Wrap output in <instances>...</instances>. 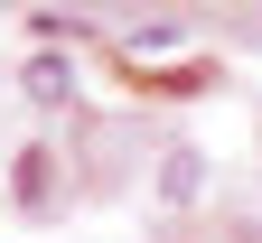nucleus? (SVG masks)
<instances>
[{
    "label": "nucleus",
    "instance_id": "obj_1",
    "mask_svg": "<svg viewBox=\"0 0 262 243\" xmlns=\"http://www.w3.org/2000/svg\"><path fill=\"white\" fill-rule=\"evenodd\" d=\"M196 168H206V159H196V150H178L169 168H159V196H169V206H187V196H196Z\"/></svg>",
    "mask_w": 262,
    "mask_h": 243
},
{
    "label": "nucleus",
    "instance_id": "obj_2",
    "mask_svg": "<svg viewBox=\"0 0 262 243\" xmlns=\"http://www.w3.org/2000/svg\"><path fill=\"white\" fill-rule=\"evenodd\" d=\"M28 94L56 103V94H66V65H56V56H38V65H28Z\"/></svg>",
    "mask_w": 262,
    "mask_h": 243
}]
</instances>
